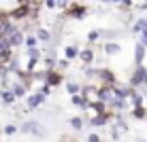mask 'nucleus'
Listing matches in <instances>:
<instances>
[{
  "instance_id": "1",
  "label": "nucleus",
  "mask_w": 147,
  "mask_h": 142,
  "mask_svg": "<svg viewBox=\"0 0 147 142\" xmlns=\"http://www.w3.org/2000/svg\"><path fill=\"white\" fill-rule=\"evenodd\" d=\"M96 79H98V87H115L117 85V77H115L113 70L109 68H98V72H96Z\"/></svg>"
},
{
  "instance_id": "2",
  "label": "nucleus",
  "mask_w": 147,
  "mask_h": 142,
  "mask_svg": "<svg viewBox=\"0 0 147 142\" xmlns=\"http://www.w3.org/2000/svg\"><path fill=\"white\" fill-rule=\"evenodd\" d=\"M145 77H147V68L145 66H134L132 74H130V79H128V85L132 89H141L143 83H145Z\"/></svg>"
},
{
  "instance_id": "3",
  "label": "nucleus",
  "mask_w": 147,
  "mask_h": 142,
  "mask_svg": "<svg viewBox=\"0 0 147 142\" xmlns=\"http://www.w3.org/2000/svg\"><path fill=\"white\" fill-rule=\"evenodd\" d=\"M111 121H113V115L111 113H105V115H90V119L85 121V125L88 127H107V125H111Z\"/></svg>"
},
{
  "instance_id": "4",
  "label": "nucleus",
  "mask_w": 147,
  "mask_h": 142,
  "mask_svg": "<svg viewBox=\"0 0 147 142\" xmlns=\"http://www.w3.org/2000/svg\"><path fill=\"white\" fill-rule=\"evenodd\" d=\"M64 15L70 17V19H85L88 17V7H85V4H79V2H70L68 11Z\"/></svg>"
},
{
  "instance_id": "5",
  "label": "nucleus",
  "mask_w": 147,
  "mask_h": 142,
  "mask_svg": "<svg viewBox=\"0 0 147 142\" xmlns=\"http://www.w3.org/2000/svg\"><path fill=\"white\" fill-rule=\"evenodd\" d=\"M111 89H113V98H117V100H126V102L132 98V93L136 91V89L130 87L128 83H126V85H119V83H117L115 87H111Z\"/></svg>"
},
{
  "instance_id": "6",
  "label": "nucleus",
  "mask_w": 147,
  "mask_h": 142,
  "mask_svg": "<svg viewBox=\"0 0 147 142\" xmlns=\"http://www.w3.org/2000/svg\"><path fill=\"white\" fill-rule=\"evenodd\" d=\"M79 59H81V64L88 68V66H92L96 62V51H94V47L92 45H88V47H83V49H79Z\"/></svg>"
},
{
  "instance_id": "7",
  "label": "nucleus",
  "mask_w": 147,
  "mask_h": 142,
  "mask_svg": "<svg viewBox=\"0 0 147 142\" xmlns=\"http://www.w3.org/2000/svg\"><path fill=\"white\" fill-rule=\"evenodd\" d=\"M43 127H40V123L38 121H24L22 123V127H19V131L22 134H28V136H43V131H40Z\"/></svg>"
},
{
  "instance_id": "8",
  "label": "nucleus",
  "mask_w": 147,
  "mask_h": 142,
  "mask_svg": "<svg viewBox=\"0 0 147 142\" xmlns=\"http://www.w3.org/2000/svg\"><path fill=\"white\" fill-rule=\"evenodd\" d=\"M45 83L49 85V87H60V85H64V74L58 72V70H51V72L45 74Z\"/></svg>"
},
{
  "instance_id": "9",
  "label": "nucleus",
  "mask_w": 147,
  "mask_h": 142,
  "mask_svg": "<svg viewBox=\"0 0 147 142\" xmlns=\"http://www.w3.org/2000/svg\"><path fill=\"white\" fill-rule=\"evenodd\" d=\"M45 100H47V98H45V95H40L38 91H36V93H30L28 98H26V108H30V110H32V108H38V106L45 104Z\"/></svg>"
},
{
  "instance_id": "10",
  "label": "nucleus",
  "mask_w": 147,
  "mask_h": 142,
  "mask_svg": "<svg viewBox=\"0 0 147 142\" xmlns=\"http://www.w3.org/2000/svg\"><path fill=\"white\" fill-rule=\"evenodd\" d=\"M132 53H134V66H143L145 57H147V49H145L141 43H134V49H132Z\"/></svg>"
},
{
  "instance_id": "11",
  "label": "nucleus",
  "mask_w": 147,
  "mask_h": 142,
  "mask_svg": "<svg viewBox=\"0 0 147 142\" xmlns=\"http://www.w3.org/2000/svg\"><path fill=\"white\" fill-rule=\"evenodd\" d=\"M96 100L109 104L111 100H113V89H111V87H98V89H96Z\"/></svg>"
},
{
  "instance_id": "12",
  "label": "nucleus",
  "mask_w": 147,
  "mask_h": 142,
  "mask_svg": "<svg viewBox=\"0 0 147 142\" xmlns=\"http://www.w3.org/2000/svg\"><path fill=\"white\" fill-rule=\"evenodd\" d=\"M15 32H19V26H17L15 21H11V19H9V21L2 23V34H0V36H2V38H11Z\"/></svg>"
},
{
  "instance_id": "13",
  "label": "nucleus",
  "mask_w": 147,
  "mask_h": 142,
  "mask_svg": "<svg viewBox=\"0 0 147 142\" xmlns=\"http://www.w3.org/2000/svg\"><path fill=\"white\" fill-rule=\"evenodd\" d=\"M70 104L73 106H77V108H81L83 110V113H88V108H90V100L85 98V95H73V98H70Z\"/></svg>"
},
{
  "instance_id": "14",
  "label": "nucleus",
  "mask_w": 147,
  "mask_h": 142,
  "mask_svg": "<svg viewBox=\"0 0 147 142\" xmlns=\"http://www.w3.org/2000/svg\"><path fill=\"white\" fill-rule=\"evenodd\" d=\"M11 91H13V95H15V100L17 98H28V87H24L19 81H15L13 79V85H11Z\"/></svg>"
},
{
  "instance_id": "15",
  "label": "nucleus",
  "mask_w": 147,
  "mask_h": 142,
  "mask_svg": "<svg viewBox=\"0 0 147 142\" xmlns=\"http://www.w3.org/2000/svg\"><path fill=\"white\" fill-rule=\"evenodd\" d=\"M64 89H66V93L73 98V95H79L81 93V89H83V85L77 83V81H66L64 83Z\"/></svg>"
},
{
  "instance_id": "16",
  "label": "nucleus",
  "mask_w": 147,
  "mask_h": 142,
  "mask_svg": "<svg viewBox=\"0 0 147 142\" xmlns=\"http://www.w3.org/2000/svg\"><path fill=\"white\" fill-rule=\"evenodd\" d=\"M64 59H68V62L79 59V47L77 45H66L64 47Z\"/></svg>"
},
{
  "instance_id": "17",
  "label": "nucleus",
  "mask_w": 147,
  "mask_h": 142,
  "mask_svg": "<svg viewBox=\"0 0 147 142\" xmlns=\"http://www.w3.org/2000/svg\"><path fill=\"white\" fill-rule=\"evenodd\" d=\"M34 36H36L38 45H43V43H51V32H49V28H36Z\"/></svg>"
},
{
  "instance_id": "18",
  "label": "nucleus",
  "mask_w": 147,
  "mask_h": 142,
  "mask_svg": "<svg viewBox=\"0 0 147 142\" xmlns=\"http://www.w3.org/2000/svg\"><path fill=\"white\" fill-rule=\"evenodd\" d=\"M9 40V47L11 49H17V47H22L24 45V40H26V34H22V32H15L11 38H7Z\"/></svg>"
},
{
  "instance_id": "19",
  "label": "nucleus",
  "mask_w": 147,
  "mask_h": 142,
  "mask_svg": "<svg viewBox=\"0 0 147 142\" xmlns=\"http://www.w3.org/2000/svg\"><path fill=\"white\" fill-rule=\"evenodd\" d=\"M102 51L107 53V55H117V53L121 51V47L115 43V40H107V43L102 45Z\"/></svg>"
},
{
  "instance_id": "20",
  "label": "nucleus",
  "mask_w": 147,
  "mask_h": 142,
  "mask_svg": "<svg viewBox=\"0 0 147 142\" xmlns=\"http://www.w3.org/2000/svg\"><path fill=\"white\" fill-rule=\"evenodd\" d=\"M68 123H70V127H73L75 131H81L85 127V117H81V115H77V117H70L68 119Z\"/></svg>"
},
{
  "instance_id": "21",
  "label": "nucleus",
  "mask_w": 147,
  "mask_h": 142,
  "mask_svg": "<svg viewBox=\"0 0 147 142\" xmlns=\"http://www.w3.org/2000/svg\"><path fill=\"white\" fill-rule=\"evenodd\" d=\"M132 119H136V121H145L147 119V108L145 106H139V108H130V113H128Z\"/></svg>"
},
{
  "instance_id": "22",
  "label": "nucleus",
  "mask_w": 147,
  "mask_h": 142,
  "mask_svg": "<svg viewBox=\"0 0 147 142\" xmlns=\"http://www.w3.org/2000/svg\"><path fill=\"white\" fill-rule=\"evenodd\" d=\"M128 104H130V108H139V106H145V98H143V93L134 91V93H132V98L128 100Z\"/></svg>"
},
{
  "instance_id": "23",
  "label": "nucleus",
  "mask_w": 147,
  "mask_h": 142,
  "mask_svg": "<svg viewBox=\"0 0 147 142\" xmlns=\"http://www.w3.org/2000/svg\"><path fill=\"white\" fill-rule=\"evenodd\" d=\"M0 102H4V104H15V95H13V91L11 89H0Z\"/></svg>"
},
{
  "instance_id": "24",
  "label": "nucleus",
  "mask_w": 147,
  "mask_h": 142,
  "mask_svg": "<svg viewBox=\"0 0 147 142\" xmlns=\"http://www.w3.org/2000/svg\"><path fill=\"white\" fill-rule=\"evenodd\" d=\"M143 30H147V17H139V19L132 23V32H134V34H141Z\"/></svg>"
},
{
  "instance_id": "25",
  "label": "nucleus",
  "mask_w": 147,
  "mask_h": 142,
  "mask_svg": "<svg viewBox=\"0 0 147 142\" xmlns=\"http://www.w3.org/2000/svg\"><path fill=\"white\" fill-rule=\"evenodd\" d=\"M24 47H26V49H38V40H36V36H34V34H26Z\"/></svg>"
},
{
  "instance_id": "26",
  "label": "nucleus",
  "mask_w": 147,
  "mask_h": 142,
  "mask_svg": "<svg viewBox=\"0 0 147 142\" xmlns=\"http://www.w3.org/2000/svg\"><path fill=\"white\" fill-rule=\"evenodd\" d=\"M45 51H40V49H26V57L28 59H43Z\"/></svg>"
},
{
  "instance_id": "27",
  "label": "nucleus",
  "mask_w": 147,
  "mask_h": 142,
  "mask_svg": "<svg viewBox=\"0 0 147 142\" xmlns=\"http://www.w3.org/2000/svg\"><path fill=\"white\" fill-rule=\"evenodd\" d=\"M100 38V30H90L88 32V45H92L94 47V43Z\"/></svg>"
},
{
  "instance_id": "28",
  "label": "nucleus",
  "mask_w": 147,
  "mask_h": 142,
  "mask_svg": "<svg viewBox=\"0 0 147 142\" xmlns=\"http://www.w3.org/2000/svg\"><path fill=\"white\" fill-rule=\"evenodd\" d=\"M68 66H70V62H68V59H64V57L55 59V70H58V72H62V70H66Z\"/></svg>"
},
{
  "instance_id": "29",
  "label": "nucleus",
  "mask_w": 147,
  "mask_h": 142,
  "mask_svg": "<svg viewBox=\"0 0 147 142\" xmlns=\"http://www.w3.org/2000/svg\"><path fill=\"white\" fill-rule=\"evenodd\" d=\"M2 131H4V136H15V134L19 131V127H17L15 123H9V125H4Z\"/></svg>"
},
{
  "instance_id": "30",
  "label": "nucleus",
  "mask_w": 147,
  "mask_h": 142,
  "mask_svg": "<svg viewBox=\"0 0 147 142\" xmlns=\"http://www.w3.org/2000/svg\"><path fill=\"white\" fill-rule=\"evenodd\" d=\"M115 7L117 9H134V2L132 0H119V2H115Z\"/></svg>"
},
{
  "instance_id": "31",
  "label": "nucleus",
  "mask_w": 147,
  "mask_h": 142,
  "mask_svg": "<svg viewBox=\"0 0 147 142\" xmlns=\"http://www.w3.org/2000/svg\"><path fill=\"white\" fill-rule=\"evenodd\" d=\"M43 9H49V11H55V9H58V2H55V0H45V2H43Z\"/></svg>"
},
{
  "instance_id": "32",
  "label": "nucleus",
  "mask_w": 147,
  "mask_h": 142,
  "mask_svg": "<svg viewBox=\"0 0 147 142\" xmlns=\"http://www.w3.org/2000/svg\"><path fill=\"white\" fill-rule=\"evenodd\" d=\"M38 93H40V95H45V98H47V95H51V87H49L47 83H43V85H40V89H38Z\"/></svg>"
},
{
  "instance_id": "33",
  "label": "nucleus",
  "mask_w": 147,
  "mask_h": 142,
  "mask_svg": "<svg viewBox=\"0 0 147 142\" xmlns=\"http://www.w3.org/2000/svg\"><path fill=\"white\" fill-rule=\"evenodd\" d=\"M88 142H102V138H100V134L92 131V134H88Z\"/></svg>"
},
{
  "instance_id": "34",
  "label": "nucleus",
  "mask_w": 147,
  "mask_h": 142,
  "mask_svg": "<svg viewBox=\"0 0 147 142\" xmlns=\"http://www.w3.org/2000/svg\"><path fill=\"white\" fill-rule=\"evenodd\" d=\"M139 43H141V45H143V47L147 49V30H143V32L139 34Z\"/></svg>"
},
{
  "instance_id": "35",
  "label": "nucleus",
  "mask_w": 147,
  "mask_h": 142,
  "mask_svg": "<svg viewBox=\"0 0 147 142\" xmlns=\"http://www.w3.org/2000/svg\"><path fill=\"white\" fill-rule=\"evenodd\" d=\"M4 49H11V47H9V40H7V38H2V36H0V53H2Z\"/></svg>"
},
{
  "instance_id": "36",
  "label": "nucleus",
  "mask_w": 147,
  "mask_h": 142,
  "mask_svg": "<svg viewBox=\"0 0 147 142\" xmlns=\"http://www.w3.org/2000/svg\"><path fill=\"white\" fill-rule=\"evenodd\" d=\"M134 9H139L141 13H145L147 11V2H134Z\"/></svg>"
},
{
  "instance_id": "37",
  "label": "nucleus",
  "mask_w": 147,
  "mask_h": 142,
  "mask_svg": "<svg viewBox=\"0 0 147 142\" xmlns=\"http://www.w3.org/2000/svg\"><path fill=\"white\" fill-rule=\"evenodd\" d=\"M111 138H113L115 142H117V140L121 138V134H119V131H117V129H113V127H111Z\"/></svg>"
},
{
  "instance_id": "38",
  "label": "nucleus",
  "mask_w": 147,
  "mask_h": 142,
  "mask_svg": "<svg viewBox=\"0 0 147 142\" xmlns=\"http://www.w3.org/2000/svg\"><path fill=\"white\" fill-rule=\"evenodd\" d=\"M143 85H145V87H147V77H145V83H143Z\"/></svg>"
},
{
  "instance_id": "39",
  "label": "nucleus",
  "mask_w": 147,
  "mask_h": 142,
  "mask_svg": "<svg viewBox=\"0 0 147 142\" xmlns=\"http://www.w3.org/2000/svg\"><path fill=\"white\" fill-rule=\"evenodd\" d=\"M0 34H2V23H0Z\"/></svg>"
},
{
  "instance_id": "40",
  "label": "nucleus",
  "mask_w": 147,
  "mask_h": 142,
  "mask_svg": "<svg viewBox=\"0 0 147 142\" xmlns=\"http://www.w3.org/2000/svg\"><path fill=\"white\" fill-rule=\"evenodd\" d=\"M141 142H147V140H141Z\"/></svg>"
}]
</instances>
